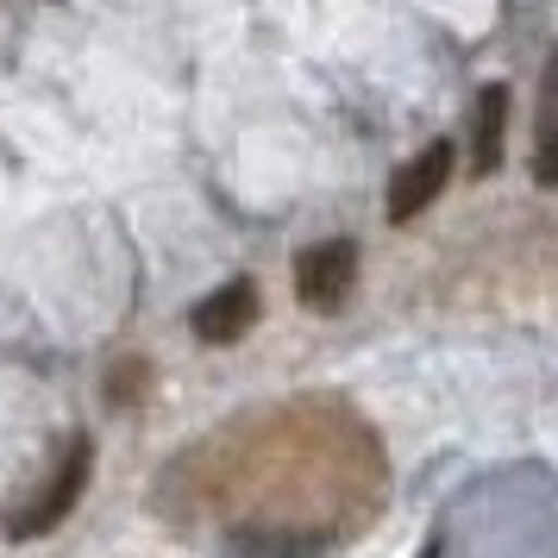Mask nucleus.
<instances>
[{
    "label": "nucleus",
    "instance_id": "obj_1",
    "mask_svg": "<svg viewBox=\"0 0 558 558\" xmlns=\"http://www.w3.org/2000/svg\"><path fill=\"white\" fill-rule=\"evenodd\" d=\"M88 464H95L88 439H70L63 458H57V471L38 483V496H32L26 508H13V514H7V533H13V539H38V533H51L57 521L76 508L82 489H88Z\"/></svg>",
    "mask_w": 558,
    "mask_h": 558
},
{
    "label": "nucleus",
    "instance_id": "obj_2",
    "mask_svg": "<svg viewBox=\"0 0 558 558\" xmlns=\"http://www.w3.org/2000/svg\"><path fill=\"white\" fill-rule=\"evenodd\" d=\"M352 282H357V245L352 239H327V245H307V252L295 257V295H302V307H314V314L345 307Z\"/></svg>",
    "mask_w": 558,
    "mask_h": 558
},
{
    "label": "nucleus",
    "instance_id": "obj_3",
    "mask_svg": "<svg viewBox=\"0 0 558 558\" xmlns=\"http://www.w3.org/2000/svg\"><path fill=\"white\" fill-rule=\"evenodd\" d=\"M446 182H452V145H427V151L414 157V163H402L396 182H389V220H396V227L414 220V214H421Z\"/></svg>",
    "mask_w": 558,
    "mask_h": 558
},
{
    "label": "nucleus",
    "instance_id": "obj_4",
    "mask_svg": "<svg viewBox=\"0 0 558 558\" xmlns=\"http://www.w3.org/2000/svg\"><path fill=\"white\" fill-rule=\"evenodd\" d=\"M257 320V289L245 277L227 282V289H214L202 307H195V332H202L207 345H239Z\"/></svg>",
    "mask_w": 558,
    "mask_h": 558
},
{
    "label": "nucleus",
    "instance_id": "obj_5",
    "mask_svg": "<svg viewBox=\"0 0 558 558\" xmlns=\"http://www.w3.org/2000/svg\"><path fill=\"white\" fill-rule=\"evenodd\" d=\"M502 132H508V88H483L477 101V170L502 163Z\"/></svg>",
    "mask_w": 558,
    "mask_h": 558
},
{
    "label": "nucleus",
    "instance_id": "obj_6",
    "mask_svg": "<svg viewBox=\"0 0 558 558\" xmlns=\"http://www.w3.org/2000/svg\"><path fill=\"white\" fill-rule=\"evenodd\" d=\"M533 170H539V182H553L558 189V120H546V132H539V157H533Z\"/></svg>",
    "mask_w": 558,
    "mask_h": 558
}]
</instances>
